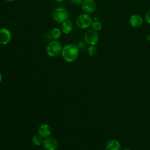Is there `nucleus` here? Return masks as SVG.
Segmentation results:
<instances>
[{
	"label": "nucleus",
	"instance_id": "f257e3e1",
	"mask_svg": "<svg viewBox=\"0 0 150 150\" xmlns=\"http://www.w3.org/2000/svg\"><path fill=\"white\" fill-rule=\"evenodd\" d=\"M79 47L74 44H69L64 46L62 50L63 59L67 62H74L79 56Z\"/></svg>",
	"mask_w": 150,
	"mask_h": 150
},
{
	"label": "nucleus",
	"instance_id": "f03ea898",
	"mask_svg": "<svg viewBox=\"0 0 150 150\" xmlns=\"http://www.w3.org/2000/svg\"><path fill=\"white\" fill-rule=\"evenodd\" d=\"M62 46L61 43L56 40H53L50 42L46 49V53L50 57H56L62 53Z\"/></svg>",
	"mask_w": 150,
	"mask_h": 150
},
{
	"label": "nucleus",
	"instance_id": "7ed1b4c3",
	"mask_svg": "<svg viewBox=\"0 0 150 150\" xmlns=\"http://www.w3.org/2000/svg\"><path fill=\"white\" fill-rule=\"evenodd\" d=\"M93 22L91 16L87 13H81L79 15L76 20L77 26L81 29H86L91 26Z\"/></svg>",
	"mask_w": 150,
	"mask_h": 150
},
{
	"label": "nucleus",
	"instance_id": "20e7f679",
	"mask_svg": "<svg viewBox=\"0 0 150 150\" xmlns=\"http://www.w3.org/2000/svg\"><path fill=\"white\" fill-rule=\"evenodd\" d=\"M52 18L55 22L62 23L67 20L68 12L64 8H57L52 12Z\"/></svg>",
	"mask_w": 150,
	"mask_h": 150
},
{
	"label": "nucleus",
	"instance_id": "39448f33",
	"mask_svg": "<svg viewBox=\"0 0 150 150\" xmlns=\"http://www.w3.org/2000/svg\"><path fill=\"white\" fill-rule=\"evenodd\" d=\"M84 42L90 45H96L99 41V36L97 32L93 30H87L84 35Z\"/></svg>",
	"mask_w": 150,
	"mask_h": 150
},
{
	"label": "nucleus",
	"instance_id": "423d86ee",
	"mask_svg": "<svg viewBox=\"0 0 150 150\" xmlns=\"http://www.w3.org/2000/svg\"><path fill=\"white\" fill-rule=\"evenodd\" d=\"M82 11L87 14L93 13L96 9V4L94 0H83L81 3Z\"/></svg>",
	"mask_w": 150,
	"mask_h": 150
},
{
	"label": "nucleus",
	"instance_id": "0eeeda50",
	"mask_svg": "<svg viewBox=\"0 0 150 150\" xmlns=\"http://www.w3.org/2000/svg\"><path fill=\"white\" fill-rule=\"evenodd\" d=\"M12 35L11 31L5 28L0 29V44L6 45L12 40Z\"/></svg>",
	"mask_w": 150,
	"mask_h": 150
},
{
	"label": "nucleus",
	"instance_id": "6e6552de",
	"mask_svg": "<svg viewBox=\"0 0 150 150\" xmlns=\"http://www.w3.org/2000/svg\"><path fill=\"white\" fill-rule=\"evenodd\" d=\"M42 144L46 150H56L59 146L57 141L52 137L46 138Z\"/></svg>",
	"mask_w": 150,
	"mask_h": 150
},
{
	"label": "nucleus",
	"instance_id": "1a4fd4ad",
	"mask_svg": "<svg viewBox=\"0 0 150 150\" xmlns=\"http://www.w3.org/2000/svg\"><path fill=\"white\" fill-rule=\"evenodd\" d=\"M143 19L142 16L137 13L132 14L129 18V23L130 25L134 28H138L143 24Z\"/></svg>",
	"mask_w": 150,
	"mask_h": 150
},
{
	"label": "nucleus",
	"instance_id": "9d476101",
	"mask_svg": "<svg viewBox=\"0 0 150 150\" xmlns=\"http://www.w3.org/2000/svg\"><path fill=\"white\" fill-rule=\"evenodd\" d=\"M38 132L39 135L42 138H47L51 134L52 129L47 124H41L38 129Z\"/></svg>",
	"mask_w": 150,
	"mask_h": 150
},
{
	"label": "nucleus",
	"instance_id": "9b49d317",
	"mask_svg": "<svg viewBox=\"0 0 150 150\" xmlns=\"http://www.w3.org/2000/svg\"><path fill=\"white\" fill-rule=\"evenodd\" d=\"M106 150H121V146L119 142L115 139H110L105 145Z\"/></svg>",
	"mask_w": 150,
	"mask_h": 150
},
{
	"label": "nucleus",
	"instance_id": "f8f14e48",
	"mask_svg": "<svg viewBox=\"0 0 150 150\" xmlns=\"http://www.w3.org/2000/svg\"><path fill=\"white\" fill-rule=\"evenodd\" d=\"M73 29L72 22L69 20H66L61 25V31L64 34H69Z\"/></svg>",
	"mask_w": 150,
	"mask_h": 150
},
{
	"label": "nucleus",
	"instance_id": "ddd939ff",
	"mask_svg": "<svg viewBox=\"0 0 150 150\" xmlns=\"http://www.w3.org/2000/svg\"><path fill=\"white\" fill-rule=\"evenodd\" d=\"M61 35H62V31L60 29L57 28H53L50 32V36L53 40H57V39H59L60 38Z\"/></svg>",
	"mask_w": 150,
	"mask_h": 150
},
{
	"label": "nucleus",
	"instance_id": "4468645a",
	"mask_svg": "<svg viewBox=\"0 0 150 150\" xmlns=\"http://www.w3.org/2000/svg\"><path fill=\"white\" fill-rule=\"evenodd\" d=\"M32 143L36 146H39L43 143L42 137L39 135H34L32 138Z\"/></svg>",
	"mask_w": 150,
	"mask_h": 150
},
{
	"label": "nucleus",
	"instance_id": "2eb2a0df",
	"mask_svg": "<svg viewBox=\"0 0 150 150\" xmlns=\"http://www.w3.org/2000/svg\"><path fill=\"white\" fill-rule=\"evenodd\" d=\"M91 27V29H93L96 32H98L101 29L102 25L98 21H94V22H92Z\"/></svg>",
	"mask_w": 150,
	"mask_h": 150
},
{
	"label": "nucleus",
	"instance_id": "dca6fc26",
	"mask_svg": "<svg viewBox=\"0 0 150 150\" xmlns=\"http://www.w3.org/2000/svg\"><path fill=\"white\" fill-rule=\"evenodd\" d=\"M97 47L94 45H90L87 48V53L90 56H94L97 54Z\"/></svg>",
	"mask_w": 150,
	"mask_h": 150
},
{
	"label": "nucleus",
	"instance_id": "f3484780",
	"mask_svg": "<svg viewBox=\"0 0 150 150\" xmlns=\"http://www.w3.org/2000/svg\"><path fill=\"white\" fill-rule=\"evenodd\" d=\"M144 18H145V20L146 22L150 24V10L146 12V13L145 15V16H144Z\"/></svg>",
	"mask_w": 150,
	"mask_h": 150
},
{
	"label": "nucleus",
	"instance_id": "a211bd4d",
	"mask_svg": "<svg viewBox=\"0 0 150 150\" xmlns=\"http://www.w3.org/2000/svg\"><path fill=\"white\" fill-rule=\"evenodd\" d=\"M72 3L74 4H80L82 2V1L83 0H70Z\"/></svg>",
	"mask_w": 150,
	"mask_h": 150
},
{
	"label": "nucleus",
	"instance_id": "6ab92c4d",
	"mask_svg": "<svg viewBox=\"0 0 150 150\" xmlns=\"http://www.w3.org/2000/svg\"><path fill=\"white\" fill-rule=\"evenodd\" d=\"M85 42H81L79 44V47H80V48H84V47H85V46H86V45H85V43H84Z\"/></svg>",
	"mask_w": 150,
	"mask_h": 150
},
{
	"label": "nucleus",
	"instance_id": "aec40b11",
	"mask_svg": "<svg viewBox=\"0 0 150 150\" xmlns=\"http://www.w3.org/2000/svg\"><path fill=\"white\" fill-rule=\"evenodd\" d=\"M146 39H147L148 41H150V33H149V34H148V35H146Z\"/></svg>",
	"mask_w": 150,
	"mask_h": 150
},
{
	"label": "nucleus",
	"instance_id": "412c9836",
	"mask_svg": "<svg viewBox=\"0 0 150 150\" xmlns=\"http://www.w3.org/2000/svg\"><path fill=\"white\" fill-rule=\"evenodd\" d=\"M2 75L1 73L0 72V82L2 81Z\"/></svg>",
	"mask_w": 150,
	"mask_h": 150
},
{
	"label": "nucleus",
	"instance_id": "4be33fe9",
	"mask_svg": "<svg viewBox=\"0 0 150 150\" xmlns=\"http://www.w3.org/2000/svg\"><path fill=\"white\" fill-rule=\"evenodd\" d=\"M5 1L6 2H12L13 0H5Z\"/></svg>",
	"mask_w": 150,
	"mask_h": 150
},
{
	"label": "nucleus",
	"instance_id": "5701e85b",
	"mask_svg": "<svg viewBox=\"0 0 150 150\" xmlns=\"http://www.w3.org/2000/svg\"><path fill=\"white\" fill-rule=\"evenodd\" d=\"M56 2H62V1H63V0H55Z\"/></svg>",
	"mask_w": 150,
	"mask_h": 150
},
{
	"label": "nucleus",
	"instance_id": "b1692460",
	"mask_svg": "<svg viewBox=\"0 0 150 150\" xmlns=\"http://www.w3.org/2000/svg\"><path fill=\"white\" fill-rule=\"evenodd\" d=\"M122 150H131V149H128V148H124V149H122Z\"/></svg>",
	"mask_w": 150,
	"mask_h": 150
}]
</instances>
